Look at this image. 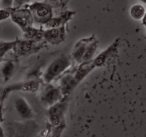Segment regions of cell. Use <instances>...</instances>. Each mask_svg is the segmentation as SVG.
Segmentation results:
<instances>
[{
	"label": "cell",
	"mask_w": 146,
	"mask_h": 137,
	"mask_svg": "<svg viewBox=\"0 0 146 137\" xmlns=\"http://www.w3.org/2000/svg\"><path fill=\"white\" fill-rule=\"evenodd\" d=\"M130 14L134 19L140 20L145 15V9L141 4H134L130 9Z\"/></svg>",
	"instance_id": "cell-6"
},
{
	"label": "cell",
	"mask_w": 146,
	"mask_h": 137,
	"mask_svg": "<svg viewBox=\"0 0 146 137\" xmlns=\"http://www.w3.org/2000/svg\"><path fill=\"white\" fill-rule=\"evenodd\" d=\"M37 0H14L13 7H15V8H19V7H22L25 4L34 3Z\"/></svg>",
	"instance_id": "cell-10"
},
{
	"label": "cell",
	"mask_w": 146,
	"mask_h": 137,
	"mask_svg": "<svg viewBox=\"0 0 146 137\" xmlns=\"http://www.w3.org/2000/svg\"><path fill=\"white\" fill-rule=\"evenodd\" d=\"M88 44L86 42H81L78 44V47H76L75 49V51L74 52V57L77 61H82L83 57L86 52L87 47Z\"/></svg>",
	"instance_id": "cell-8"
},
{
	"label": "cell",
	"mask_w": 146,
	"mask_h": 137,
	"mask_svg": "<svg viewBox=\"0 0 146 137\" xmlns=\"http://www.w3.org/2000/svg\"><path fill=\"white\" fill-rule=\"evenodd\" d=\"M71 65V60L66 55H61L54 60L44 74V78L46 82L50 83L56 76L62 74Z\"/></svg>",
	"instance_id": "cell-1"
},
{
	"label": "cell",
	"mask_w": 146,
	"mask_h": 137,
	"mask_svg": "<svg viewBox=\"0 0 146 137\" xmlns=\"http://www.w3.org/2000/svg\"><path fill=\"white\" fill-rule=\"evenodd\" d=\"M59 96V90L52 86H49L43 92L41 99L45 104H48V105H53L58 99Z\"/></svg>",
	"instance_id": "cell-4"
},
{
	"label": "cell",
	"mask_w": 146,
	"mask_h": 137,
	"mask_svg": "<svg viewBox=\"0 0 146 137\" xmlns=\"http://www.w3.org/2000/svg\"><path fill=\"white\" fill-rule=\"evenodd\" d=\"M0 2H1V0H0Z\"/></svg>",
	"instance_id": "cell-13"
},
{
	"label": "cell",
	"mask_w": 146,
	"mask_h": 137,
	"mask_svg": "<svg viewBox=\"0 0 146 137\" xmlns=\"http://www.w3.org/2000/svg\"><path fill=\"white\" fill-rule=\"evenodd\" d=\"M15 108L19 115L23 118H29L32 116L33 112L28 103L22 97H18L15 100Z\"/></svg>",
	"instance_id": "cell-3"
},
{
	"label": "cell",
	"mask_w": 146,
	"mask_h": 137,
	"mask_svg": "<svg viewBox=\"0 0 146 137\" xmlns=\"http://www.w3.org/2000/svg\"><path fill=\"white\" fill-rule=\"evenodd\" d=\"M14 0H1L0 7L3 9H8L13 7Z\"/></svg>",
	"instance_id": "cell-11"
},
{
	"label": "cell",
	"mask_w": 146,
	"mask_h": 137,
	"mask_svg": "<svg viewBox=\"0 0 146 137\" xmlns=\"http://www.w3.org/2000/svg\"><path fill=\"white\" fill-rule=\"evenodd\" d=\"M13 19L21 27H27L29 24L30 20L33 19L31 12L27 11H19L13 16Z\"/></svg>",
	"instance_id": "cell-5"
},
{
	"label": "cell",
	"mask_w": 146,
	"mask_h": 137,
	"mask_svg": "<svg viewBox=\"0 0 146 137\" xmlns=\"http://www.w3.org/2000/svg\"><path fill=\"white\" fill-rule=\"evenodd\" d=\"M97 47H98V43L96 41H94L91 44H88L85 54L83 57L82 61H85V62L89 61L92 59V57H94V54H95L96 51L97 49Z\"/></svg>",
	"instance_id": "cell-7"
},
{
	"label": "cell",
	"mask_w": 146,
	"mask_h": 137,
	"mask_svg": "<svg viewBox=\"0 0 146 137\" xmlns=\"http://www.w3.org/2000/svg\"><path fill=\"white\" fill-rule=\"evenodd\" d=\"M141 1H143V2L146 3V0H141Z\"/></svg>",
	"instance_id": "cell-12"
},
{
	"label": "cell",
	"mask_w": 146,
	"mask_h": 137,
	"mask_svg": "<svg viewBox=\"0 0 146 137\" xmlns=\"http://www.w3.org/2000/svg\"><path fill=\"white\" fill-rule=\"evenodd\" d=\"M33 20L38 24H46L50 21L51 9L49 6L42 2H34L30 7Z\"/></svg>",
	"instance_id": "cell-2"
},
{
	"label": "cell",
	"mask_w": 146,
	"mask_h": 137,
	"mask_svg": "<svg viewBox=\"0 0 146 137\" xmlns=\"http://www.w3.org/2000/svg\"><path fill=\"white\" fill-rule=\"evenodd\" d=\"M60 31L57 29L48 30L45 32V37L48 41H55L57 38L59 37Z\"/></svg>",
	"instance_id": "cell-9"
}]
</instances>
